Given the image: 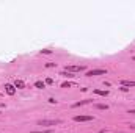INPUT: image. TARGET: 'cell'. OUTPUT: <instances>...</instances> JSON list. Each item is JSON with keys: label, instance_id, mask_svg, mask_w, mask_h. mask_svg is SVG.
<instances>
[{"label": "cell", "instance_id": "obj_13", "mask_svg": "<svg viewBox=\"0 0 135 133\" xmlns=\"http://www.w3.org/2000/svg\"><path fill=\"white\" fill-rule=\"evenodd\" d=\"M61 88H71V83L69 81H65V83L61 85Z\"/></svg>", "mask_w": 135, "mask_h": 133}, {"label": "cell", "instance_id": "obj_7", "mask_svg": "<svg viewBox=\"0 0 135 133\" xmlns=\"http://www.w3.org/2000/svg\"><path fill=\"white\" fill-rule=\"evenodd\" d=\"M121 86H126V88L127 86H135V81L134 80H123L121 81Z\"/></svg>", "mask_w": 135, "mask_h": 133}, {"label": "cell", "instance_id": "obj_4", "mask_svg": "<svg viewBox=\"0 0 135 133\" xmlns=\"http://www.w3.org/2000/svg\"><path fill=\"white\" fill-rule=\"evenodd\" d=\"M107 71L105 69H91L86 72V77H96V75H105Z\"/></svg>", "mask_w": 135, "mask_h": 133}, {"label": "cell", "instance_id": "obj_11", "mask_svg": "<svg viewBox=\"0 0 135 133\" xmlns=\"http://www.w3.org/2000/svg\"><path fill=\"white\" fill-rule=\"evenodd\" d=\"M60 75H63V77H66V78H74V77H75L74 74H71V72H66V71H63V72H61Z\"/></svg>", "mask_w": 135, "mask_h": 133}, {"label": "cell", "instance_id": "obj_12", "mask_svg": "<svg viewBox=\"0 0 135 133\" xmlns=\"http://www.w3.org/2000/svg\"><path fill=\"white\" fill-rule=\"evenodd\" d=\"M94 108H96V110H108V105H102V103H98V105H94Z\"/></svg>", "mask_w": 135, "mask_h": 133}, {"label": "cell", "instance_id": "obj_16", "mask_svg": "<svg viewBox=\"0 0 135 133\" xmlns=\"http://www.w3.org/2000/svg\"><path fill=\"white\" fill-rule=\"evenodd\" d=\"M30 133H52V130H41V132H30Z\"/></svg>", "mask_w": 135, "mask_h": 133}, {"label": "cell", "instance_id": "obj_20", "mask_svg": "<svg viewBox=\"0 0 135 133\" xmlns=\"http://www.w3.org/2000/svg\"><path fill=\"white\" fill-rule=\"evenodd\" d=\"M98 133H104V130H101V132H98Z\"/></svg>", "mask_w": 135, "mask_h": 133}, {"label": "cell", "instance_id": "obj_10", "mask_svg": "<svg viewBox=\"0 0 135 133\" xmlns=\"http://www.w3.org/2000/svg\"><path fill=\"white\" fill-rule=\"evenodd\" d=\"M35 86H36L38 89H44V88H46V83H44V81H41V80H38L36 83H35Z\"/></svg>", "mask_w": 135, "mask_h": 133}, {"label": "cell", "instance_id": "obj_18", "mask_svg": "<svg viewBox=\"0 0 135 133\" xmlns=\"http://www.w3.org/2000/svg\"><path fill=\"white\" fill-rule=\"evenodd\" d=\"M49 103H57V100H55L53 97H50V99H49Z\"/></svg>", "mask_w": 135, "mask_h": 133}, {"label": "cell", "instance_id": "obj_8", "mask_svg": "<svg viewBox=\"0 0 135 133\" xmlns=\"http://www.w3.org/2000/svg\"><path fill=\"white\" fill-rule=\"evenodd\" d=\"M14 88H17V89H24L25 88V83L22 80H16L14 81Z\"/></svg>", "mask_w": 135, "mask_h": 133}, {"label": "cell", "instance_id": "obj_14", "mask_svg": "<svg viewBox=\"0 0 135 133\" xmlns=\"http://www.w3.org/2000/svg\"><path fill=\"white\" fill-rule=\"evenodd\" d=\"M41 53H46V55H50V53H52V50H49V49H44V50H41Z\"/></svg>", "mask_w": 135, "mask_h": 133}, {"label": "cell", "instance_id": "obj_5", "mask_svg": "<svg viewBox=\"0 0 135 133\" xmlns=\"http://www.w3.org/2000/svg\"><path fill=\"white\" fill-rule=\"evenodd\" d=\"M91 103L90 99H86V100H80V102H75V103H72V108H77V106H83V105H88Z\"/></svg>", "mask_w": 135, "mask_h": 133}, {"label": "cell", "instance_id": "obj_3", "mask_svg": "<svg viewBox=\"0 0 135 133\" xmlns=\"http://www.w3.org/2000/svg\"><path fill=\"white\" fill-rule=\"evenodd\" d=\"M86 67L85 66H66L65 71L66 72H71V74H75V72H83Z\"/></svg>", "mask_w": 135, "mask_h": 133}, {"label": "cell", "instance_id": "obj_6", "mask_svg": "<svg viewBox=\"0 0 135 133\" xmlns=\"http://www.w3.org/2000/svg\"><path fill=\"white\" fill-rule=\"evenodd\" d=\"M5 91L10 94V96H14V92H16L14 85H5Z\"/></svg>", "mask_w": 135, "mask_h": 133}, {"label": "cell", "instance_id": "obj_19", "mask_svg": "<svg viewBox=\"0 0 135 133\" xmlns=\"http://www.w3.org/2000/svg\"><path fill=\"white\" fill-rule=\"evenodd\" d=\"M129 113L130 114H135V110H129Z\"/></svg>", "mask_w": 135, "mask_h": 133}, {"label": "cell", "instance_id": "obj_17", "mask_svg": "<svg viewBox=\"0 0 135 133\" xmlns=\"http://www.w3.org/2000/svg\"><path fill=\"white\" fill-rule=\"evenodd\" d=\"M57 66V63H47L46 64V67H55Z\"/></svg>", "mask_w": 135, "mask_h": 133}, {"label": "cell", "instance_id": "obj_15", "mask_svg": "<svg viewBox=\"0 0 135 133\" xmlns=\"http://www.w3.org/2000/svg\"><path fill=\"white\" fill-rule=\"evenodd\" d=\"M44 83H46V85H53V80H52V78H46Z\"/></svg>", "mask_w": 135, "mask_h": 133}, {"label": "cell", "instance_id": "obj_21", "mask_svg": "<svg viewBox=\"0 0 135 133\" xmlns=\"http://www.w3.org/2000/svg\"><path fill=\"white\" fill-rule=\"evenodd\" d=\"M116 133H123V132H116Z\"/></svg>", "mask_w": 135, "mask_h": 133}, {"label": "cell", "instance_id": "obj_9", "mask_svg": "<svg viewBox=\"0 0 135 133\" xmlns=\"http://www.w3.org/2000/svg\"><path fill=\"white\" fill-rule=\"evenodd\" d=\"M94 94H98V96H104V97H107V96H108V91H102V89H94Z\"/></svg>", "mask_w": 135, "mask_h": 133}, {"label": "cell", "instance_id": "obj_1", "mask_svg": "<svg viewBox=\"0 0 135 133\" xmlns=\"http://www.w3.org/2000/svg\"><path fill=\"white\" fill-rule=\"evenodd\" d=\"M58 124H61L60 119H41V121H38V125L41 127H52V125H58Z\"/></svg>", "mask_w": 135, "mask_h": 133}, {"label": "cell", "instance_id": "obj_2", "mask_svg": "<svg viewBox=\"0 0 135 133\" xmlns=\"http://www.w3.org/2000/svg\"><path fill=\"white\" fill-rule=\"evenodd\" d=\"M74 121H75V122H91V121H94V116H91V114L74 116Z\"/></svg>", "mask_w": 135, "mask_h": 133}]
</instances>
